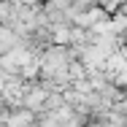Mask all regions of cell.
<instances>
[{
  "instance_id": "cell-2",
  "label": "cell",
  "mask_w": 127,
  "mask_h": 127,
  "mask_svg": "<svg viewBox=\"0 0 127 127\" xmlns=\"http://www.w3.org/2000/svg\"><path fill=\"white\" fill-rule=\"evenodd\" d=\"M32 125H35V114H30L27 108L8 111V116H5V122H3V127H32Z\"/></svg>"
},
{
  "instance_id": "cell-1",
  "label": "cell",
  "mask_w": 127,
  "mask_h": 127,
  "mask_svg": "<svg viewBox=\"0 0 127 127\" xmlns=\"http://www.w3.org/2000/svg\"><path fill=\"white\" fill-rule=\"evenodd\" d=\"M49 95L51 92L46 89V84H30L27 92H25V97H22V108H27L30 114H41Z\"/></svg>"
},
{
  "instance_id": "cell-3",
  "label": "cell",
  "mask_w": 127,
  "mask_h": 127,
  "mask_svg": "<svg viewBox=\"0 0 127 127\" xmlns=\"http://www.w3.org/2000/svg\"><path fill=\"white\" fill-rule=\"evenodd\" d=\"M25 41L11 30V27L0 25V57H5V54H11V51L16 49V46H22Z\"/></svg>"
}]
</instances>
